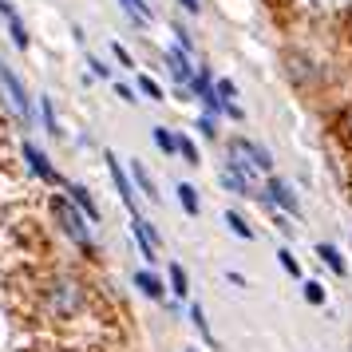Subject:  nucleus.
Instances as JSON below:
<instances>
[{"label": "nucleus", "instance_id": "nucleus-7", "mask_svg": "<svg viewBox=\"0 0 352 352\" xmlns=\"http://www.w3.org/2000/svg\"><path fill=\"white\" fill-rule=\"evenodd\" d=\"M162 60H166V72H170V76H175V83L178 87H186V83L194 80V64H190V52L186 48H166L162 52Z\"/></svg>", "mask_w": 352, "mask_h": 352}, {"label": "nucleus", "instance_id": "nucleus-6", "mask_svg": "<svg viewBox=\"0 0 352 352\" xmlns=\"http://www.w3.org/2000/svg\"><path fill=\"white\" fill-rule=\"evenodd\" d=\"M24 159H28V166H32V175H36V178H44V182H56V186H67V178L60 175L56 166H52L48 155H44V151H40L36 143H24Z\"/></svg>", "mask_w": 352, "mask_h": 352}, {"label": "nucleus", "instance_id": "nucleus-3", "mask_svg": "<svg viewBox=\"0 0 352 352\" xmlns=\"http://www.w3.org/2000/svg\"><path fill=\"white\" fill-rule=\"evenodd\" d=\"M261 202L270 210H281V214H301V202H297V194H293V186H289L285 178H277V175H270L265 178V190H261Z\"/></svg>", "mask_w": 352, "mask_h": 352}, {"label": "nucleus", "instance_id": "nucleus-11", "mask_svg": "<svg viewBox=\"0 0 352 352\" xmlns=\"http://www.w3.org/2000/svg\"><path fill=\"white\" fill-rule=\"evenodd\" d=\"M222 186L230 194H238V198H257V202H261V190H257L250 178H241L238 170H230V166H222Z\"/></svg>", "mask_w": 352, "mask_h": 352}, {"label": "nucleus", "instance_id": "nucleus-18", "mask_svg": "<svg viewBox=\"0 0 352 352\" xmlns=\"http://www.w3.org/2000/svg\"><path fill=\"white\" fill-rule=\"evenodd\" d=\"M4 24H8V36H12V44H16L20 52H28V44H32V36H28V28H24V20H20L16 12H12V16L4 20Z\"/></svg>", "mask_w": 352, "mask_h": 352}, {"label": "nucleus", "instance_id": "nucleus-37", "mask_svg": "<svg viewBox=\"0 0 352 352\" xmlns=\"http://www.w3.org/2000/svg\"><path fill=\"white\" fill-rule=\"evenodd\" d=\"M340 123H344V135H349V139H352V107H349V111H344V119H340Z\"/></svg>", "mask_w": 352, "mask_h": 352}, {"label": "nucleus", "instance_id": "nucleus-31", "mask_svg": "<svg viewBox=\"0 0 352 352\" xmlns=\"http://www.w3.org/2000/svg\"><path fill=\"white\" fill-rule=\"evenodd\" d=\"M111 52H115V64H119V67H135V60H131V52L123 48L119 40H115V44H111Z\"/></svg>", "mask_w": 352, "mask_h": 352}, {"label": "nucleus", "instance_id": "nucleus-13", "mask_svg": "<svg viewBox=\"0 0 352 352\" xmlns=\"http://www.w3.org/2000/svg\"><path fill=\"white\" fill-rule=\"evenodd\" d=\"M175 190H178V206L186 210L190 218H198V214H202V198H198V190H194V182H178Z\"/></svg>", "mask_w": 352, "mask_h": 352}, {"label": "nucleus", "instance_id": "nucleus-35", "mask_svg": "<svg viewBox=\"0 0 352 352\" xmlns=\"http://www.w3.org/2000/svg\"><path fill=\"white\" fill-rule=\"evenodd\" d=\"M12 12H16V8H12V0H0V16L8 20V16H12Z\"/></svg>", "mask_w": 352, "mask_h": 352}, {"label": "nucleus", "instance_id": "nucleus-30", "mask_svg": "<svg viewBox=\"0 0 352 352\" xmlns=\"http://www.w3.org/2000/svg\"><path fill=\"white\" fill-rule=\"evenodd\" d=\"M175 36H178V48H186V52H194L190 28H186V24H182V20H178V24H175Z\"/></svg>", "mask_w": 352, "mask_h": 352}, {"label": "nucleus", "instance_id": "nucleus-8", "mask_svg": "<svg viewBox=\"0 0 352 352\" xmlns=\"http://www.w3.org/2000/svg\"><path fill=\"white\" fill-rule=\"evenodd\" d=\"M131 230H135V241H139V254L155 265V257H159V234H155V226L143 222V218L135 214V218H131Z\"/></svg>", "mask_w": 352, "mask_h": 352}, {"label": "nucleus", "instance_id": "nucleus-19", "mask_svg": "<svg viewBox=\"0 0 352 352\" xmlns=\"http://www.w3.org/2000/svg\"><path fill=\"white\" fill-rule=\"evenodd\" d=\"M226 226H230V234H238L241 241H254V226L245 222L238 210H226Z\"/></svg>", "mask_w": 352, "mask_h": 352}, {"label": "nucleus", "instance_id": "nucleus-5", "mask_svg": "<svg viewBox=\"0 0 352 352\" xmlns=\"http://www.w3.org/2000/svg\"><path fill=\"white\" fill-rule=\"evenodd\" d=\"M103 159H107V170H111V182H115V194H119V202L131 210V218L139 214V206H135V178L119 166V155L115 151H103Z\"/></svg>", "mask_w": 352, "mask_h": 352}, {"label": "nucleus", "instance_id": "nucleus-38", "mask_svg": "<svg viewBox=\"0 0 352 352\" xmlns=\"http://www.w3.org/2000/svg\"><path fill=\"white\" fill-rule=\"evenodd\" d=\"M182 352H198V349H182Z\"/></svg>", "mask_w": 352, "mask_h": 352}, {"label": "nucleus", "instance_id": "nucleus-26", "mask_svg": "<svg viewBox=\"0 0 352 352\" xmlns=\"http://www.w3.org/2000/svg\"><path fill=\"white\" fill-rule=\"evenodd\" d=\"M139 91H143L146 99H155V103H159V99H166V96H162V87L151 80V76H139Z\"/></svg>", "mask_w": 352, "mask_h": 352}, {"label": "nucleus", "instance_id": "nucleus-2", "mask_svg": "<svg viewBox=\"0 0 352 352\" xmlns=\"http://www.w3.org/2000/svg\"><path fill=\"white\" fill-rule=\"evenodd\" d=\"M52 214H56V226L64 230L67 238L76 241L80 250L87 254H96V238H91V222H87V214H83L72 198H52Z\"/></svg>", "mask_w": 352, "mask_h": 352}, {"label": "nucleus", "instance_id": "nucleus-1", "mask_svg": "<svg viewBox=\"0 0 352 352\" xmlns=\"http://www.w3.org/2000/svg\"><path fill=\"white\" fill-rule=\"evenodd\" d=\"M83 301H87V293L76 277H52L44 293H40V305H44V313L52 317H72V313H80Z\"/></svg>", "mask_w": 352, "mask_h": 352}, {"label": "nucleus", "instance_id": "nucleus-20", "mask_svg": "<svg viewBox=\"0 0 352 352\" xmlns=\"http://www.w3.org/2000/svg\"><path fill=\"white\" fill-rule=\"evenodd\" d=\"M123 8H127V16L143 28V24H151V0H123Z\"/></svg>", "mask_w": 352, "mask_h": 352}, {"label": "nucleus", "instance_id": "nucleus-4", "mask_svg": "<svg viewBox=\"0 0 352 352\" xmlns=\"http://www.w3.org/2000/svg\"><path fill=\"white\" fill-rule=\"evenodd\" d=\"M0 87H4V96L12 99V107L20 111V119H24V127H28V119H32V96L24 91V83H20V76L12 72V67L0 60Z\"/></svg>", "mask_w": 352, "mask_h": 352}, {"label": "nucleus", "instance_id": "nucleus-14", "mask_svg": "<svg viewBox=\"0 0 352 352\" xmlns=\"http://www.w3.org/2000/svg\"><path fill=\"white\" fill-rule=\"evenodd\" d=\"M190 324L198 329V336L206 340L210 349H218V340H214V329H210V320H206V309H202L198 301H190Z\"/></svg>", "mask_w": 352, "mask_h": 352}, {"label": "nucleus", "instance_id": "nucleus-28", "mask_svg": "<svg viewBox=\"0 0 352 352\" xmlns=\"http://www.w3.org/2000/svg\"><path fill=\"white\" fill-rule=\"evenodd\" d=\"M277 261H281V270H285L289 277H301V265H297V257L289 254V250H277Z\"/></svg>", "mask_w": 352, "mask_h": 352}, {"label": "nucleus", "instance_id": "nucleus-12", "mask_svg": "<svg viewBox=\"0 0 352 352\" xmlns=\"http://www.w3.org/2000/svg\"><path fill=\"white\" fill-rule=\"evenodd\" d=\"M135 285H139V293H146L151 301H166V281H162L155 270H139L135 273Z\"/></svg>", "mask_w": 352, "mask_h": 352}, {"label": "nucleus", "instance_id": "nucleus-15", "mask_svg": "<svg viewBox=\"0 0 352 352\" xmlns=\"http://www.w3.org/2000/svg\"><path fill=\"white\" fill-rule=\"evenodd\" d=\"M166 285H170V293H175V297H182V301L190 297V277H186V270H182L178 261L166 270Z\"/></svg>", "mask_w": 352, "mask_h": 352}, {"label": "nucleus", "instance_id": "nucleus-32", "mask_svg": "<svg viewBox=\"0 0 352 352\" xmlns=\"http://www.w3.org/2000/svg\"><path fill=\"white\" fill-rule=\"evenodd\" d=\"M115 96L123 99V103H139V96H135V87H127V83H115Z\"/></svg>", "mask_w": 352, "mask_h": 352}, {"label": "nucleus", "instance_id": "nucleus-29", "mask_svg": "<svg viewBox=\"0 0 352 352\" xmlns=\"http://www.w3.org/2000/svg\"><path fill=\"white\" fill-rule=\"evenodd\" d=\"M305 301L309 305H324V285H320V281H305Z\"/></svg>", "mask_w": 352, "mask_h": 352}, {"label": "nucleus", "instance_id": "nucleus-36", "mask_svg": "<svg viewBox=\"0 0 352 352\" xmlns=\"http://www.w3.org/2000/svg\"><path fill=\"white\" fill-rule=\"evenodd\" d=\"M178 4H182L186 12H202V4H198V0H178Z\"/></svg>", "mask_w": 352, "mask_h": 352}, {"label": "nucleus", "instance_id": "nucleus-33", "mask_svg": "<svg viewBox=\"0 0 352 352\" xmlns=\"http://www.w3.org/2000/svg\"><path fill=\"white\" fill-rule=\"evenodd\" d=\"M87 64H91V72H96L99 80H107V76H111V67L103 64V60H96V56H87Z\"/></svg>", "mask_w": 352, "mask_h": 352}, {"label": "nucleus", "instance_id": "nucleus-34", "mask_svg": "<svg viewBox=\"0 0 352 352\" xmlns=\"http://www.w3.org/2000/svg\"><path fill=\"white\" fill-rule=\"evenodd\" d=\"M226 277H230V285H238V289H245V277H241V273H234V270H230V273H226Z\"/></svg>", "mask_w": 352, "mask_h": 352}, {"label": "nucleus", "instance_id": "nucleus-21", "mask_svg": "<svg viewBox=\"0 0 352 352\" xmlns=\"http://www.w3.org/2000/svg\"><path fill=\"white\" fill-rule=\"evenodd\" d=\"M186 91H190L194 99H202L206 91H214V80H210V72H206V67H198V72H194V80L186 83Z\"/></svg>", "mask_w": 352, "mask_h": 352}, {"label": "nucleus", "instance_id": "nucleus-23", "mask_svg": "<svg viewBox=\"0 0 352 352\" xmlns=\"http://www.w3.org/2000/svg\"><path fill=\"white\" fill-rule=\"evenodd\" d=\"M40 123H44L48 135H60V123H56V111H52V99L48 96L40 99Z\"/></svg>", "mask_w": 352, "mask_h": 352}, {"label": "nucleus", "instance_id": "nucleus-16", "mask_svg": "<svg viewBox=\"0 0 352 352\" xmlns=\"http://www.w3.org/2000/svg\"><path fill=\"white\" fill-rule=\"evenodd\" d=\"M317 257H320V261H324V265H329V270L336 273V277H344V273H349V265H344L340 250H336V245H329V241H320V245H317Z\"/></svg>", "mask_w": 352, "mask_h": 352}, {"label": "nucleus", "instance_id": "nucleus-22", "mask_svg": "<svg viewBox=\"0 0 352 352\" xmlns=\"http://www.w3.org/2000/svg\"><path fill=\"white\" fill-rule=\"evenodd\" d=\"M175 146H178V155L190 162V166H198V162H202V159H198V146H194L190 135H175Z\"/></svg>", "mask_w": 352, "mask_h": 352}, {"label": "nucleus", "instance_id": "nucleus-24", "mask_svg": "<svg viewBox=\"0 0 352 352\" xmlns=\"http://www.w3.org/2000/svg\"><path fill=\"white\" fill-rule=\"evenodd\" d=\"M194 127H198V135H202V139H218V115H198V123H194Z\"/></svg>", "mask_w": 352, "mask_h": 352}, {"label": "nucleus", "instance_id": "nucleus-27", "mask_svg": "<svg viewBox=\"0 0 352 352\" xmlns=\"http://www.w3.org/2000/svg\"><path fill=\"white\" fill-rule=\"evenodd\" d=\"M214 87H218V96H222V103H238V83H234V80H218Z\"/></svg>", "mask_w": 352, "mask_h": 352}, {"label": "nucleus", "instance_id": "nucleus-10", "mask_svg": "<svg viewBox=\"0 0 352 352\" xmlns=\"http://www.w3.org/2000/svg\"><path fill=\"white\" fill-rule=\"evenodd\" d=\"M64 190H67V198H72V202H76V206H80L83 214H87V222H91V226L103 222V214H99L96 198H91V190H87V186H80V182H67Z\"/></svg>", "mask_w": 352, "mask_h": 352}, {"label": "nucleus", "instance_id": "nucleus-25", "mask_svg": "<svg viewBox=\"0 0 352 352\" xmlns=\"http://www.w3.org/2000/svg\"><path fill=\"white\" fill-rule=\"evenodd\" d=\"M151 135H155V146H159L162 155H178V146H175V135H170V131L155 127V131H151Z\"/></svg>", "mask_w": 352, "mask_h": 352}, {"label": "nucleus", "instance_id": "nucleus-9", "mask_svg": "<svg viewBox=\"0 0 352 352\" xmlns=\"http://www.w3.org/2000/svg\"><path fill=\"white\" fill-rule=\"evenodd\" d=\"M226 146H238V151H241V155H245L250 162H254L261 175H270V170H273V155H270V151H265L261 143H254V139H241V135H238V139H230Z\"/></svg>", "mask_w": 352, "mask_h": 352}, {"label": "nucleus", "instance_id": "nucleus-17", "mask_svg": "<svg viewBox=\"0 0 352 352\" xmlns=\"http://www.w3.org/2000/svg\"><path fill=\"white\" fill-rule=\"evenodd\" d=\"M131 178H135V186H139V190L146 194V198H151V202H159V190H155V178L146 175V166L139 159L131 162Z\"/></svg>", "mask_w": 352, "mask_h": 352}]
</instances>
